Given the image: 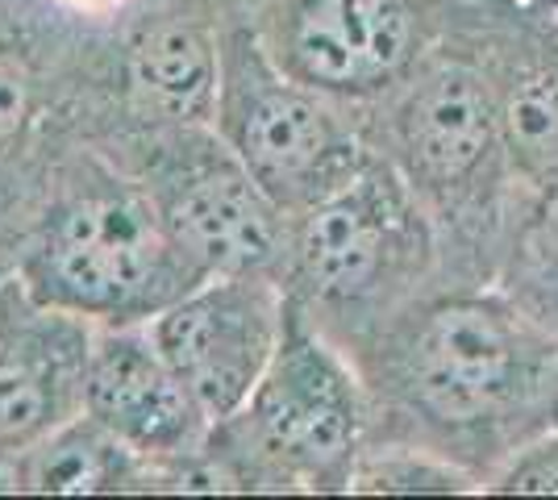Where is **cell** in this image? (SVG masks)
Masks as SVG:
<instances>
[{
    "label": "cell",
    "mask_w": 558,
    "mask_h": 500,
    "mask_svg": "<svg viewBox=\"0 0 558 500\" xmlns=\"http://www.w3.org/2000/svg\"><path fill=\"white\" fill-rule=\"evenodd\" d=\"M22 280L38 301L88 321H142L205 276L159 205L142 196H84L43 230Z\"/></svg>",
    "instance_id": "1"
},
{
    "label": "cell",
    "mask_w": 558,
    "mask_h": 500,
    "mask_svg": "<svg viewBox=\"0 0 558 500\" xmlns=\"http://www.w3.org/2000/svg\"><path fill=\"white\" fill-rule=\"evenodd\" d=\"M217 125L279 209H308L359 167L354 143L317 88L292 80L251 34H233L221 47Z\"/></svg>",
    "instance_id": "2"
},
{
    "label": "cell",
    "mask_w": 558,
    "mask_h": 500,
    "mask_svg": "<svg viewBox=\"0 0 558 500\" xmlns=\"http://www.w3.org/2000/svg\"><path fill=\"white\" fill-rule=\"evenodd\" d=\"M546 342L500 301H446L409 346V392L434 422L475 426L521 405L542 380Z\"/></svg>",
    "instance_id": "3"
},
{
    "label": "cell",
    "mask_w": 558,
    "mask_h": 500,
    "mask_svg": "<svg viewBox=\"0 0 558 500\" xmlns=\"http://www.w3.org/2000/svg\"><path fill=\"white\" fill-rule=\"evenodd\" d=\"M288 330L279 292L263 276H209L150 317V338L201 401L209 422L251 405Z\"/></svg>",
    "instance_id": "4"
},
{
    "label": "cell",
    "mask_w": 558,
    "mask_h": 500,
    "mask_svg": "<svg viewBox=\"0 0 558 500\" xmlns=\"http://www.w3.org/2000/svg\"><path fill=\"white\" fill-rule=\"evenodd\" d=\"M246 417L251 438L283 476L329 484L347 479L359 442V397L347 367L308 330L288 321L283 342L258 380Z\"/></svg>",
    "instance_id": "5"
},
{
    "label": "cell",
    "mask_w": 558,
    "mask_h": 500,
    "mask_svg": "<svg viewBox=\"0 0 558 500\" xmlns=\"http://www.w3.org/2000/svg\"><path fill=\"white\" fill-rule=\"evenodd\" d=\"M93 321L0 280V459H22L84 413Z\"/></svg>",
    "instance_id": "6"
},
{
    "label": "cell",
    "mask_w": 558,
    "mask_h": 500,
    "mask_svg": "<svg viewBox=\"0 0 558 500\" xmlns=\"http://www.w3.org/2000/svg\"><path fill=\"white\" fill-rule=\"evenodd\" d=\"M417 17L409 0H288L276 63L317 93L363 96L413 63Z\"/></svg>",
    "instance_id": "7"
},
{
    "label": "cell",
    "mask_w": 558,
    "mask_h": 500,
    "mask_svg": "<svg viewBox=\"0 0 558 500\" xmlns=\"http://www.w3.org/2000/svg\"><path fill=\"white\" fill-rule=\"evenodd\" d=\"M84 413L142 459H175L196 451L213 426L150 330L96 333Z\"/></svg>",
    "instance_id": "8"
},
{
    "label": "cell",
    "mask_w": 558,
    "mask_h": 500,
    "mask_svg": "<svg viewBox=\"0 0 558 500\" xmlns=\"http://www.w3.org/2000/svg\"><path fill=\"white\" fill-rule=\"evenodd\" d=\"M159 209L205 280L255 276L276 259L283 209L233 150L184 167V175L167 184Z\"/></svg>",
    "instance_id": "9"
},
{
    "label": "cell",
    "mask_w": 558,
    "mask_h": 500,
    "mask_svg": "<svg viewBox=\"0 0 558 500\" xmlns=\"http://www.w3.org/2000/svg\"><path fill=\"white\" fill-rule=\"evenodd\" d=\"M409 209L384 171L354 167L342 184L304 209L296 234L301 276L317 296L354 301L372 292L400 255Z\"/></svg>",
    "instance_id": "10"
},
{
    "label": "cell",
    "mask_w": 558,
    "mask_h": 500,
    "mask_svg": "<svg viewBox=\"0 0 558 500\" xmlns=\"http://www.w3.org/2000/svg\"><path fill=\"white\" fill-rule=\"evenodd\" d=\"M500 138L496 93L463 63H442L413 84L400 109V143L425 188H463Z\"/></svg>",
    "instance_id": "11"
},
{
    "label": "cell",
    "mask_w": 558,
    "mask_h": 500,
    "mask_svg": "<svg viewBox=\"0 0 558 500\" xmlns=\"http://www.w3.org/2000/svg\"><path fill=\"white\" fill-rule=\"evenodd\" d=\"M138 96L167 121H209L221 88V50L196 25L167 22L146 29L130 50Z\"/></svg>",
    "instance_id": "12"
},
{
    "label": "cell",
    "mask_w": 558,
    "mask_h": 500,
    "mask_svg": "<svg viewBox=\"0 0 558 500\" xmlns=\"http://www.w3.org/2000/svg\"><path fill=\"white\" fill-rule=\"evenodd\" d=\"M134 459L138 454L125 442H117L100 422L80 413L47 442L22 454V479L34 492H105L130 476Z\"/></svg>",
    "instance_id": "13"
},
{
    "label": "cell",
    "mask_w": 558,
    "mask_h": 500,
    "mask_svg": "<svg viewBox=\"0 0 558 500\" xmlns=\"http://www.w3.org/2000/svg\"><path fill=\"white\" fill-rule=\"evenodd\" d=\"M500 143L537 180H558V63H525L496 93Z\"/></svg>",
    "instance_id": "14"
},
{
    "label": "cell",
    "mask_w": 558,
    "mask_h": 500,
    "mask_svg": "<svg viewBox=\"0 0 558 500\" xmlns=\"http://www.w3.org/2000/svg\"><path fill=\"white\" fill-rule=\"evenodd\" d=\"M496 492H558V438L530 447L521 459H512L509 472L492 484Z\"/></svg>",
    "instance_id": "15"
},
{
    "label": "cell",
    "mask_w": 558,
    "mask_h": 500,
    "mask_svg": "<svg viewBox=\"0 0 558 500\" xmlns=\"http://www.w3.org/2000/svg\"><path fill=\"white\" fill-rule=\"evenodd\" d=\"M25 118H29V80L9 54H0V150L22 134Z\"/></svg>",
    "instance_id": "16"
},
{
    "label": "cell",
    "mask_w": 558,
    "mask_h": 500,
    "mask_svg": "<svg viewBox=\"0 0 558 500\" xmlns=\"http://www.w3.org/2000/svg\"><path fill=\"white\" fill-rule=\"evenodd\" d=\"M542 230L550 246L558 251V180H550V192H546V209H542Z\"/></svg>",
    "instance_id": "17"
}]
</instances>
